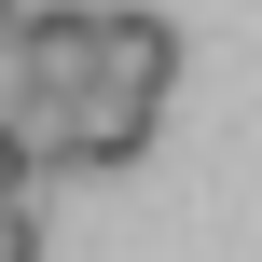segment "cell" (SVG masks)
I'll list each match as a JSON object with an SVG mask.
<instances>
[{
  "label": "cell",
  "mask_w": 262,
  "mask_h": 262,
  "mask_svg": "<svg viewBox=\"0 0 262 262\" xmlns=\"http://www.w3.org/2000/svg\"><path fill=\"white\" fill-rule=\"evenodd\" d=\"M83 83H97V0H28V28H14V97L69 111Z\"/></svg>",
  "instance_id": "1"
},
{
  "label": "cell",
  "mask_w": 262,
  "mask_h": 262,
  "mask_svg": "<svg viewBox=\"0 0 262 262\" xmlns=\"http://www.w3.org/2000/svg\"><path fill=\"white\" fill-rule=\"evenodd\" d=\"M97 83H111V97H166V83H180V28H166L152 0H97Z\"/></svg>",
  "instance_id": "2"
},
{
  "label": "cell",
  "mask_w": 262,
  "mask_h": 262,
  "mask_svg": "<svg viewBox=\"0 0 262 262\" xmlns=\"http://www.w3.org/2000/svg\"><path fill=\"white\" fill-rule=\"evenodd\" d=\"M152 124H166V97H111V83H83L69 124H55V166H138Z\"/></svg>",
  "instance_id": "3"
},
{
  "label": "cell",
  "mask_w": 262,
  "mask_h": 262,
  "mask_svg": "<svg viewBox=\"0 0 262 262\" xmlns=\"http://www.w3.org/2000/svg\"><path fill=\"white\" fill-rule=\"evenodd\" d=\"M0 262H41V207H0Z\"/></svg>",
  "instance_id": "4"
}]
</instances>
